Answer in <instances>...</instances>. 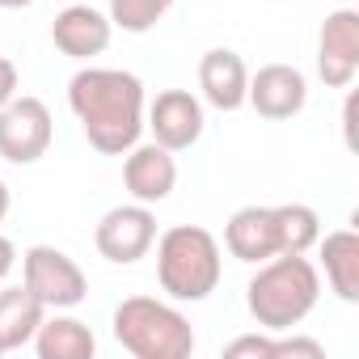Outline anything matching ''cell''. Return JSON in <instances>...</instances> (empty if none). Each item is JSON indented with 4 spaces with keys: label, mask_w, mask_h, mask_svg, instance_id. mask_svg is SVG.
Here are the masks:
<instances>
[{
    "label": "cell",
    "mask_w": 359,
    "mask_h": 359,
    "mask_svg": "<svg viewBox=\"0 0 359 359\" xmlns=\"http://www.w3.org/2000/svg\"><path fill=\"white\" fill-rule=\"evenodd\" d=\"M199 89H203V102L233 114L245 106V89H250V68L237 51L229 47H212L203 60H199Z\"/></svg>",
    "instance_id": "cell-13"
},
{
    "label": "cell",
    "mask_w": 359,
    "mask_h": 359,
    "mask_svg": "<svg viewBox=\"0 0 359 359\" xmlns=\"http://www.w3.org/2000/svg\"><path fill=\"white\" fill-rule=\"evenodd\" d=\"M18 89H22V81H18V68H13L5 55H0V106H5V102H13V97H18Z\"/></svg>",
    "instance_id": "cell-21"
},
{
    "label": "cell",
    "mask_w": 359,
    "mask_h": 359,
    "mask_svg": "<svg viewBox=\"0 0 359 359\" xmlns=\"http://www.w3.org/2000/svg\"><path fill=\"white\" fill-rule=\"evenodd\" d=\"M156 241V216L148 203H123V208H110L97 229H93V245L106 262L114 266H131L140 258H148Z\"/></svg>",
    "instance_id": "cell-7"
},
{
    "label": "cell",
    "mask_w": 359,
    "mask_h": 359,
    "mask_svg": "<svg viewBox=\"0 0 359 359\" xmlns=\"http://www.w3.org/2000/svg\"><path fill=\"white\" fill-rule=\"evenodd\" d=\"M43 317H47V309H43V300L26 283L0 292V355L30 346L39 325H43Z\"/></svg>",
    "instance_id": "cell-16"
},
{
    "label": "cell",
    "mask_w": 359,
    "mask_h": 359,
    "mask_svg": "<svg viewBox=\"0 0 359 359\" xmlns=\"http://www.w3.org/2000/svg\"><path fill=\"white\" fill-rule=\"evenodd\" d=\"M123 187L135 203H165L177 187V161L169 148L161 144H135L131 152H123Z\"/></svg>",
    "instance_id": "cell-11"
},
{
    "label": "cell",
    "mask_w": 359,
    "mask_h": 359,
    "mask_svg": "<svg viewBox=\"0 0 359 359\" xmlns=\"http://www.w3.org/2000/svg\"><path fill=\"white\" fill-rule=\"evenodd\" d=\"M275 212V233H279V254H309L321 237V216L309 203H279Z\"/></svg>",
    "instance_id": "cell-18"
},
{
    "label": "cell",
    "mask_w": 359,
    "mask_h": 359,
    "mask_svg": "<svg viewBox=\"0 0 359 359\" xmlns=\"http://www.w3.org/2000/svg\"><path fill=\"white\" fill-rule=\"evenodd\" d=\"M13 262H18V250H13V241H9V237H0V283H5V275L13 271Z\"/></svg>",
    "instance_id": "cell-23"
},
{
    "label": "cell",
    "mask_w": 359,
    "mask_h": 359,
    "mask_svg": "<svg viewBox=\"0 0 359 359\" xmlns=\"http://www.w3.org/2000/svg\"><path fill=\"white\" fill-rule=\"evenodd\" d=\"M317 250H321V271L330 292L342 304H359V233L355 229L325 233L317 237Z\"/></svg>",
    "instance_id": "cell-15"
},
{
    "label": "cell",
    "mask_w": 359,
    "mask_h": 359,
    "mask_svg": "<svg viewBox=\"0 0 359 359\" xmlns=\"http://www.w3.org/2000/svg\"><path fill=\"white\" fill-rule=\"evenodd\" d=\"M68 106L89 140L106 156H123L144 135V81L123 68H81L68 81Z\"/></svg>",
    "instance_id": "cell-1"
},
{
    "label": "cell",
    "mask_w": 359,
    "mask_h": 359,
    "mask_svg": "<svg viewBox=\"0 0 359 359\" xmlns=\"http://www.w3.org/2000/svg\"><path fill=\"white\" fill-rule=\"evenodd\" d=\"M22 283L43 300L47 313L60 309H76L89 296V279L85 271L55 245H30L22 258Z\"/></svg>",
    "instance_id": "cell-5"
},
{
    "label": "cell",
    "mask_w": 359,
    "mask_h": 359,
    "mask_svg": "<svg viewBox=\"0 0 359 359\" xmlns=\"http://www.w3.org/2000/svg\"><path fill=\"white\" fill-rule=\"evenodd\" d=\"M152 245H156V279L165 296L182 300V304H199L220 287L224 258H220V241L208 229L173 224Z\"/></svg>",
    "instance_id": "cell-3"
},
{
    "label": "cell",
    "mask_w": 359,
    "mask_h": 359,
    "mask_svg": "<svg viewBox=\"0 0 359 359\" xmlns=\"http://www.w3.org/2000/svg\"><path fill=\"white\" fill-rule=\"evenodd\" d=\"M342 135H346V148H355V93L342 106Z\"/></svg>",
    "instance_id": "cell-22"
},
{
    "label": "cell",
    "mask_w": 359,
    "mask_h": 359,
    "mask_svg": "<svg viewBox=\"0 0 359 359\" xmlns=\"http://www.w3.org/2000/svg\"><path fill=\"white\" fill-rule=\"evenodd\" d=\"M229 359H275V338L271 334H241L224 346Z\"/></svg>",
    "instance_id": "cell-20"
},
{
    "label": "cell",
    "mask_w": 359,
    "mask_h": 359,
    "mask_svg": "<svg viewBox=\"0 0 359 359\" xmlns=\"http://www.w3.org/2000/svg\"><path fill=\"white\" fill-rule=\"evenodd\" d=\"M203 123H208L203 118V102L191 89H165V93H156L152 106H148V118H144V127L152 131V144H161L169 152L195 148L199 135H203Z\"/></svg>",
    "instance_id": "cell-8"
},
{
    "label": "cell",
    "mask_w": 359,
    "mask_h": 359,
    "mask_svg": "<svg viewBox=\"0 0 359 359\" xmlns=\"http://www.w3.org/2000/svg\"><path fill=\"white\" fill-rule=\"evenodd\" d=\"M110 18L93 5H68L64 13H55L51 22V43L68 55V60H93L110 47Z\"/></svg>",
    "instance_id": "cell-12"
},
{
    "label": "cell",
    "mask_w": 359,
    "mask_h": 359,
    "mask_svg": "<svg viewBox=\"0 0 359 359\" xmlns=\"http://www.w3.org/2000/svg\"><path fill=\"white\" fill-rule=\"evenodd\" d=\"M34 351L39 359H93L97 338L81 317H68V309H60L55 317H43L34 334Z\"/></svg>",
    "instance_id": "cell-17"
},
{
    "label": "cell",
    "mask_w": 359,
    "mask_h": 359,
    "mask_svg": "<svg viewBox=\"0 0 359 359\" xmlns=\"http://www.w3.org/2000/svg\"><path fill=\"white\" fill-rule=\"evenodd\" d=\"M26 5H34V0H0V9H26Z\"/></svg>",
    "instance_id": "cell-25"
},
{
    "label": "cell",
    "mask_w": 359,
    "mask_h": 359,
    "mask_svg": "<svg viewBox=\"0 0 359 359\" xmlns=\"http://www.w3.org/2000/svg\"><path fill=\"white\" fill-rule=\"evenodd\" d=\"M51 135H55V123H51V110L43 97L18 93L13 102L0 106V156L9 165L43 161L51 148Z\"/></svg>",
    "instance_id": "cell-6"
},
{
    "label": "cell",
    "mask_w": 359,
    "mask_h": 359,
    "mask_svg": "<svg viewBox=\"0 0 359 359\" xmlns=\"http://www.w3.org/2000/svg\"><path fill=\"white\" fill-rule=\"evenodd\" d=\"M224 245H229V254H233L237 262H254V266L266 262V258H275V254H279L275 212H271V208H258V203L233 212L229 224H224Z\"/></svg>",
    "instance_id": "cell-14"
},
{
    "label": "cell",
    "mask_w": 359,
    "mask_h": 359,
    "mask_svg": "<svg viewBox=\"0 0 359 359\" xmlns=\"http://www.w3.org/2000/svg\"><path fill=\"white\" fill-rule=\"evenodd\" d=\"M321 296V271L304 254H275L258 262V275L245 283V309L266 334H287L300 325Z\"/></svg>",
    "instance_id": "cell-2"
},
{
    "label": "cell",
    "mask_w": 359,
    "mask_h": 359,
    "mask_svg": "<svg viewBox=\"0 0 359 359\" xmlns=\"http://www.w3.org/2000/svg\"><path fill=\"white\" fill-rule=\"evenodd\" d=\"M173 9V0H110V26L127 34H148L165 13Z\"/></svg>",
    "instance_id": "cell-19"
},
{
    "label": "cell",
    "mask_w": 359,
    "mask_h": 359,
    "mask_svg": "<svg viewBox=\"0 0 359 359\" xmlns=\"http://www.w3.org/2000/svg\"><path fill=\"white\" fill-rule=\"evenodd\" d=\"M309 102V81L300 68L292 64H266L250 76V89H245V106H254L262 118L271 123H283V118H296Z\"/></svg>",
    "instance_id": "cell-10"
},
{
    "label": "cell",
    "mask_w": 359,
    "mask_h": 359,
    "mask_svg": "<svg viewBox=\"0 0 359 359\" xmlns=\"http://www.w3.org/2000/svg\"><path fill=\"white\" fill-rule=\"evenodd\" d=\"M9 203H13V199H9V187L0 182V224H5V216H9Z\"/></svg>",
    "instance_id": "cell-24"
},
{
    "label": "cell",
    "mask_w": 359,
    "mask_h": 359,
    "mask_svg": "<svg viewBox=\"0 0 359 359\" xmlns=\"http://www.w3.org/2000/svg\"><path fill=\"white\" fill-rule=\"evenodd\" d=\"M317 72L330 89H346L359 72V13L334 9L317 34Z\"/></svg>",
    "instance_id": "cell-9"
},
{
    "label": "cell",
    "mask_w": 359,
    "mask_h": 359,
    "mask_svg": "<svg viewBox=\"0 0 359 359\" xmlns=\"http://www.w3.org/2000/svg\"><path fill=\"white\" fill-rule=\"evenodd\" d=\"M114 342L135 359H187L195 351V330L173 304L156 296H127L110 317Z\"/></svg>",
    "instance_id": "cell-4"
}]
</instances>
